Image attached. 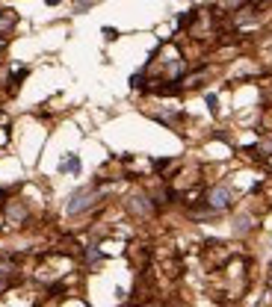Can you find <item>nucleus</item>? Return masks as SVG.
<instances>
[{"instance_id":"obj_1","label":"nucleus","mask_w":272,"mask_h":307,"mask_svg":"<svg viewBox=\"0 0 272 307\" xmlns=\"http://www.w3.org/2000/svg\"><path fill=\"white\" fill-rule=\"evenodd\" d=\"M95 198H98V192H95V186H83V189H77L74 195L68 198V204H65V210L71 213V216H77V213H83V210H89L95 204Z\"/></svg>"},{"instance_id":"obj_2","label":"nucleus","mask_w":272,"mask_h":307,"mask_svg":"<svg viewBox=\"0 0 272 307\" xmlns=\"http://www.w3.org/2000/svg\"><path fill=\"white\" fill-rule=\"evenodd\" d=\"M231 189L228 186H213L210 192H207V207H210L213 213H219V210H228L231 207Z\"/></svg>"},{"instance_id":"obj_3","label":"nucleus","mask_w":272,"mask_h":307,"mask_svg":"<svg viewBox=\"0 0 272 307\" xmlns=\"http://www.w3.org/2000/svg\"><path fill=\"white\" fill-rule=\"evenodd\" d=\"M128 207L133 213H139V216H151V213H154V204L145 198V195H133V198L128 201Z\"/></svg>"}]
</instances>
